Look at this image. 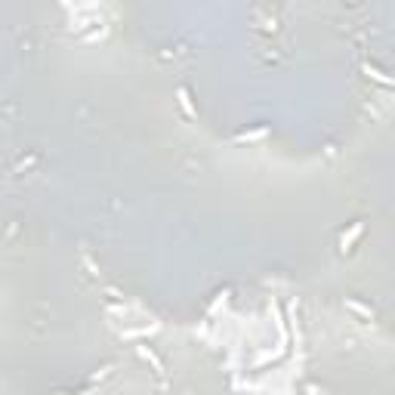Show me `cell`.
Wrapping results in <instances>:
<instances>
[{
	"label": "cell",
	"instance_id": "obj_5",
	"mask_svg": "<svg viewBox=\"0 0 395 395\" xmlns=\"http://www.w3.org/2000/svg\"><path fill=\"white\" fill-rule=\"evenodd\" d=\"M259 136H266V130H256V133H244V136H238V142H253V139H259Z\"/></svg>",
	"mask_w": 395,
	"mask_h": 395
},
{
	"label": "cell",
	"instance_id": "obj_3",
	"mask_svg": "<svg viewBox=\"0 0 395 395\" xmlns=\"http://www.w3.org/2000/svg\"><path fill=\"white\" fill-rule=\"evenodd\" d=\"M346 306H349L352 312H358L361 318H367V321H374V312H370V309H364L361 303H355V300H346Z\"/></svg>",
	"mask_w": 395,
	"mask_h": 395
},
{
	"label": "cell",
	"instance_id": "obj_1",
	"mask_svg": "<svg viewBox=\"0 0 395 395\" xmlns=\"http://www.w3.org/2000/svg\"><path fill=\"white\" fill-rule=\"evenodd\" d=\"M139 355H142L145 361H152V367H155V374H158V377H164V364H161V358H158L152 349H148V346H139Z\"/></svg>",
	"mask_w": 395,
	"mask_h": 395
},
{
	"label": "cell",
	"instance_id": "obj_2",
	"mask_svg": "<svg viewBox=\"0 0 395 395\" xmlns=\"http://www.w3.org/2000/svg\"><path fill=\"white\" fill-rule=\"evenodd\" d=\"M361 229H364V226H361V222H355V226H352V232L340 238V250H343V253H346V250H349V247H352V241H355V238L361 235Z\"/></svg>",
	"mask_w": 395,
	"mask_h": 395
},
{
	"label": "cell",
	"instance_id": "obj_4",
	"mask_svg": "<svg viewBox=\"0 0 395 395\" xmlns=\"http://www.w3.org/2000/svg\"><path fill=\"white\" fill-rule=\"evenodd\" d=\"M179 102H182V108H185L188 114H194V108H191V99H188V90H179Z\"/></svg>",
	"mask_w": 395,
	"mask_h": 395
}]
</instances>
